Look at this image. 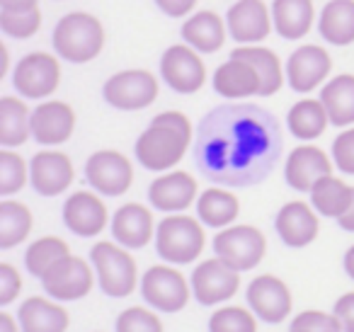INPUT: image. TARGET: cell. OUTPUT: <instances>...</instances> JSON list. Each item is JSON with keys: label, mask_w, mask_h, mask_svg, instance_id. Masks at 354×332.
<instances>
[{"label": "cell", "mask_w": 354, "mask_h": 332, "mask_svg": "<svg viewBox=\"0 0 354 332\" xmlns=\"http://www.w3.org/2000/svg\"><path fill=\"white\" fill-rule=\"evenodd\" d=\"M267 240L255 225H233L223 228L214 238V252L218 259L233 267L236 272H248L257 267L265 257Z\"/></svg>", "instance_id": "obj_8"}, {"label": "cell", "mask_w": 354, "mask_h": 332, "mask_svg": "<svg viewBox=\"0 0 354 332\" xmlns=\"http://www.w3.org/2000/svg\"><path fill=\"white\" fill-rule=\"evenodd\" d=\"M51 44L59 59H66L71 64H90L102 54L104 27L90 12H68L56 22Z\"/></svg>", "instance_id": "obj_3"}, {"label": "cell", "mask_w": 354, "mask_h": 332, "mask_svg": "<svg viewBox=\"0 0 354 332\" xmlns=\"http://www.w3.org/2000/svg\"><path fill=\"white\" fill-rule=\"evenodd\" d=\"M333 73V56L325 46L304 44L286 59V83L294 93L308 95L323 88Z\"/></svg>", "instance_id": "obj_10"}, {"label": "cell", "mask_w": 354, "mask_h": 332, "mask_svg": "<svg viewBox=\"0 0 354 332\" xmlns=\"http://www.w3.org/2000/svg\"><path fill=\"white\" fill-rule=\"evenodd\" d=\"M158 93H160L158 78L151 71L143 68L114 73L102 88L107 104H112L114 109H122V112H136V109L151 107L158 100Z\"/></svg>", "instance_id": "obj_6"}, {"label": "cell", "mask_w": 354, "mask_h": 332, "mask_svg": "<svg viewBox=\"0 0 354 332\" xmlns=\"http://www.w3.org/2000/svg\"><path fill=\"white\" fill-rule=\"evenodd\" d=\"M335 317L342 325V332H354V291L344 293L337 303H335Z\"/></svg>", "instance_id": "obj_45"}, {"label": "cell", "mask_w": 354, "mask_h": 332, "mask_svg": "<svg viewBox=\"0 0 354 332\" xmlns=\"http://www.w3.org/2000/svg\"><path fill=\"white\" fill-rule=\"evenodd\" d=\"M236 59H243L252 66V68L260 73L262 88L260 95L262 98H270V95H277L281 90L286 80V66L279 61V56L274 54L267 46H257V44H241L238 49H233Z\"/></svg>", "instance_id": "obj_27"}, {"label": "cell", "mask_w": 354, "mask_h": 332, "mask_svg": "<svg viewBox=\"0 0 354 332\" xmlns=\"http://www.w3.org/2000/svg\"><path fill=\"white\" fill-rule=\"evenodd\" d=\"M274 117L255 104H223L199 127V165L218 182L260 180L279 153Z\"/></svg>", "instance_id": "obj_1"}, {"label": "cell", "mask_w": 354, "mask_h": 332, "mask_svg": "<svg viewBox=\"0 0 354 332\" xmlns=\"http://www.w3.org/2000/svg\"><path fill=\"white\" fill-rule=\"evenodd\" d=\"M320 102L333 127H352L354 124V75L339 73L320 88Z\"/></svg>", "instance_id": "obj_28"}, {"label": "cell", "mask_w": 354, "mask_h": 332, "mask_svg": "<svg viewBox=\"0 0 354 332\" xmlns=\"http://www.w3.org/2000/svg\"><path fill=\"white\" fill-rule=\"evenodd\" d=\"M93 269L85 259L80 257H68L59 259L49 272L41 277L46 293L56 301H78L85 293L93 288Z\"/></svg>", "instance_id": "obj_14"}, {"label": "cell", "mask_w": 354, "mask_h": 332, "mask_svg": "<svg viewBox=\"0 0 354 332\" xmlns=\"http://www.w3.org/2000/svg\"><path fill=\"white\" fill-rule=\"evenodd\" d=\"M112 235L127 250H141L153 238V214L141 204H124L112 219Z\"/></svg>", "instance_id": "obj_25"}, {"label": "cell", "mask_w": 354, "mask_h": 332, "mask_svg": "<svg viewBox=\"0 0 354 332\" xmlns=\"http://www.w3.org/2000/svg\"><path fill=\"white\" fill-rule=\"evenodd\" d=\"M68 255H71V250L64 240L54 238V235H46V238L35 240V243L27 248L25 264H27V269H30V274L41 279L59 259L68 257Z\"/></svg>", "instance_id": "obj_36"}, {"label": "cell", "mask_w": 354, "mask_h": 332, "mask_svg": "<svg viewBox=\"0 0 354 332\" xmlns=\"http://www.w3.org/2000/svg\"><path fill=\"white\" fill-rule=\"evenodd\" d=\"M344 272L349 274V279H354V245L344 252Z\"/></svg>", "instance_id": "obj_49"}, {"label": "cell", "mask_w": 354, "mask_h": 332, "mask_svg": "<svg viewBox=\"0 0 354 332\" xmlns=\"http://www.w3.org/2000/svg\"><path fill=\"white\" fill-rule=\"evenodd\" d=\"M238 211H241V204H238L236 194L226 190L212 187V190L202 192L197 199V216L209 228H228L238 219Z\"/></svg>", "instance_id": "obj_33"}, {"label": "cell", "mask_w": 354, "mask_h": 332, "mask_svg": "<svg viewBox=\"0 0 354 332\" xmlns=\"http://www.w3.org/2000/svg\"><path fill=\"white\" fill-rule=\"evenodd\" d=\"M141 293L146 303H151L156 311L177 313L183 311L189 301V286L185 277L177 269L158 264L151 267L141 279Z\"/></svg>", "instance_id": "obj_11"}, {"label": "cell", "mask_w": 354, "mask_h": 332, "mask_svg": "<svg viewBox=\"0 0 354 332\" xmlns=\"http://www.w3.org/2000/svg\"><path fill=\"white\" fill-rule=\"evenodd\" d=\"M20 327L22 332H66L68 313L44 298H27L20 306Z\"/></svg>", "instance_id": "obj_31"}, {"label": "cell", "mask_w": 354, "mask_h": 332, "mask_svg": "<svg viewBox=\"0 0 354 332\" xmlns=\"http://www.w3.org/2000/svg\"><path fill=\"white\" fill-rule=\"evenodd\" d=\"M75 112L61 100H46L32 109V136L41 146H59L73 136Z\"/></svg>", "instance_id": "obj_17"}, {"label": "cell", "mask_w": 354, "mask_h": 332, "mask_svg": "<svg viewBox=\"0 0 354 332\" xmlns=\"http://www.w3.org/2000/svg\"><path fill=\"white\" fill-rule=\"evenodd\" d=\"M64 223L80 238H93L107 225V206L93 192H75L64 204Z\"/></svg>", "instance_id": "obj_19"}, {"label": "cell", "mask_w": 354, "mask_h": 332, "mask_svg": "<svg viewBox=\"0 0 354 332\" xmlns=\"http://www.w3.org/2000/svg\"><path fill=\"white\" fill-rule=\"evenodd\" d=\"M30 167L22 156L12 151H0V196H10L27 185Z\"/></svg>", "instance_id": "obj_38"}, {"label": "cell", "mask_w": 354, "mask_h": 332, "mask_svg": "<svg viewBox=\"0 0 354 332\" xmlns=\"http://www.w3.org/2000/svg\"><path fill=\"white\" fill-rule=\"evenodd\" d=\"M228 37L238 44H260L274 30L265 0H236L226 12Z\"/></svg>", "instance_id": "obj_12"}, {"label": "cell", "mask_w": 354, "mask_h": 332, "mask_svg": "<svg viewBox=\"0 0 354 332\" xmlns=\"http://www.w3.org/2000/svg\"><path fill=\"white\" fill-rule=\"evenodd\" d=\"M337 223H339V228H342V230L354 233V196H352V204H349V209L337 219Z\"/></svg>", "instance_id": "obj_47"}, {"label": "cell", "mask_w": 354, "mask_h": 332, "mask_svg": "<svg viewBox=\"0 0 354 332\" xmlns=\"http://www.w3.org/2000/svg\"><path fill=\"white\" fill-rule=\"evenodd\" d=\"M0 332H17L15 320L8 313H0Z\"/></svg>", "instance_id": "obj_48"}, {"label": "cell", "mask_w": 354, "mask_h": 332, "mask_svg": "<svg viewBox=\"0 0 354 332\" xmlns=\"http://www.w3.org/2000/svg\"><path fill=\"white\" fill-rule=\"evenodd\" d=\"M41 27V10L39 8H27V10H3L0 8V30L12 39H30Z\"/></svg>", "instance_id": "obj_37"}, {"label": "cell", "mask_w": 354, "mask_h": 332, "mask_svg": "<svg viewBox=\"0 0 354 332\" xmlns=\"http://www.w3.org/2000/svg\"><path fill=\"white\" fill-rule=\"evenodd\" d=\"M32 230V214L20 201H0V248L20 245Z\"/></svg>", "instance_id": "obj_35"}, {"label": "cell", "mask_w": 354, "mask_h": 332, "mask_svg": "<svg viewBox=\"0 0 354 332\" xmlns=\"http://www.w3.org/2000/svg\"><path fill=\"white\" fill-rule=\"evenodd\" d=\"M180 35L185 44L197 49L199 54H216L228 39V25L214 10H199L183 22Z\"/></svg>", "instance_id": "obj_22"}, {"label": "cell", "mask_w": 354, "mask_h": 332, "mask_svg": "<svg viewBox=\"0 0 354 332\" xmlns=\"http://www.w3.org/2000/svg\"><path fill=\"white\" fill-rule=\"evenodd\" d=\"M156 250L165 262L189 264L204 250V228L192 216L172 214L158 223Z\"/></svg>", "instance_id": "obj_4"}, {"label": "cell", "mask_w": 354, "mask_h": 332, "mask_svg": "<svg viewBox=\"0 0 354 332\" xmlns=\"http://www.w3.org/2000/svg\"><path fill=\"white\" fill-rule=\"evenodd\" d=\"M8 73V49L6 44H0V78Z\"/></svg>", "instance_id": "obj_50"}, {"label": "cell", "mask_w": 354, "mask_h": 332, "mask_svg": "<svg viewBox=\"0 0 354 332\" xmlns=\"http://www.w3.org/2000/svg\"><path fill=\"white\" fill-rule=\"evenodd\" d=\"M32 136V112L20 98H0V146H22Z\"/></svg>", "instance_id": "obj_30"}, {"label": "cell", "mask_w": 354, "mask_h": 332, "mask_svg": "<svg viewBox=\"0 0 354 332\" xmlns=\"http://www.w3.org/2000/svg\"><path fill=\"white\" fill-rule=\"evenodd\" d=\"M12 85L22 98L44 100L56 93L61 85V64L59 56L46 51H32L22 56L12 71Z\"/></svg>", "instance_id": "obj_7"}, {"label": "cell", "mask_w": 354, "mask_h": 332, "mask_svg": "<svg viewBox=\"0 0 354 332\" xmlns=\"http://www.w3.org/2000/svg\"><path fill=\"white\" fill-rule=\"evenodd\" d=\"M238 286H241L238 272L218 257L207 259L192 272V291L202 306L228 301L238 291Z\"/></svg>", "instance_id": "obj_15"}, {"label": "cell", "mask_w": 354, "mask_h": 332, "mask_svg": "<svg viewBox=\"0 0 354 332\" xmlns=\"http://www.w3.org/2000/svg\"><path fill=\"white\" fill-rule=\"evenodd\" d=\"M291 330L301 332H342V325L335 315L323 311H306L291 322Z\"/></svg>", "instance_id": "obj_41"}, {"label": "cell", "mask_w": 354, "mask_h": 332, "mask_svg": "<svg viewBox=\"0 0 354 332\" xmlns=\"http://www.w3.org/2000/svg\"><path fill=\"white\" fill-rule=\"evenodd\" d=\"M260 73L248 61L231 56L214 71V90L228 100H243L250 95H260Z\"/></svg>", "instance_id": "obj_24"}, {"label": "cell", "mask_w": 354, "mask_h": 332, "mask_svg": "<svg viewBox=\"0 0 354 332\" xmlns=\"http://www.w3.org/2000/svg\"><path fill=\"white\" fill-rule=\"evenodd\" d=\"M248 306L260 320L274 325L289 315L291 293L281 279L272 277V274H262V277L252 279L248 286Z\"/></svg>", "instance_id": "obj_16"}, {"label": "cell", "mask_w": 354, "mask_h": 332, "mask_svg": "<svg viewBox=\"0 0 354 332\" xmlns=\"http://www.w3.org/2000/svg\"><path fill=\"white\" fill-rule=\"evenodd\" d=\"M160 75L175 93L194 95L207 83V66L189 44H172L160 56Z\"/></svg>", "instance_id": "obj_9"}, {"label": "cell", "mask_w": 354, "mask_h": 332, "mask_svg": "<svg viewBox=\"0 0 354 332\" xmlns=\"http://www.w3.org/2000/svg\"><path fill=\"white\" fill-rule=\"evenodd\" d=\"M90 262L97 272V282L107 296L124 298L136 288V262L124 245L97 243L90 250Z\"/></svg>", "instance_id": "obj_5"}, {"label": "cell", "mask_w": 354, "mask_h": 332, "mask_svg": "<svg viewBox=\"0 0 354 332\" xmlns=\"http://www.w3.org/2000/svg\"><path fill=\"white\" fill-rule=\"evenodd\" d=\"M117 332H162V325L146 308H129L119 315Z\"/></svg>", "instance_id": "obj_40"}, {"label": "cell", "mask_w": 354, "mask_h": 332, "mask_svg": "<svg viewBox=\"0 0 354 332\" xmlns=\"http://www.w3.org/2000/svg\"><path fill=\"white\" fill-rule=\"evenodd\" d=\"M286 124H289V131L294 133L296 138H301V141H313V138L323 136V131L330 124V117L320 100L304 98L289 109Z\"/></svg>", "instance_id": "obj_32"}, {"label": "cell", "mask_w": 354, "mask_h": 332, "mask_svg": "<svg viewBox=\"0 0 354 332\" xmlns=\"http://www.w3.org/2000/svg\"><path fill=\"white\" fill-rule=\"evenodd\" d=\"M277 233L289 248H306L318 235V216L306 201H289L277 214Z\"/></svg>", "instance_id": "obj_23"}, {"label": "cell", "mask_w": 354, "mask_h": 332, "mask_svg": "<svg viewBox=\"0 0 354 332\" xmlns=\"http://www.w3.org/2000/svg\"><path fill=\"white\" fill-rule=\"evenodd\" d=\"M333 163L344 175H354V129H347L335 138Z\"/></svg>", "instance_id": "obj_42"}, {"label": "cell", "mask_w": 354, "mask_h": 332, "mask_svg": "<svg viewBox=\"0 0 354 332\" xmlns=\"http://www.w3.org/2000/svg\"><path fill=\"white\" fill-rule=\"evenodd\" d=\"M209 332H257V322L245 308H221L209 317Z\"/></svg>", "instance_id": "obj_39"}, {"label": "cell", "mask_w": 354, "mask_h": 332, "mask_svg": "<svg viewBox=\"0 0 354 332\" xmlns=\"http://www.w3.org/2000/svg\"><path fill=\"white\" fill-rule=\"evenodd\" d=\"M85 177L90 187L104 196H119L131 187L133 167L127 156L117 151H97L85 163Z\"/></svg>", "instance_id": "obj_13"}, {"label": "cell", "mask_w": 354, "mask_h": 332, "mask_svg": "<svg viewBox=\"0 0 354 332\" xmlns=\"http://www.w3.org/2000/svg\"><path fill=\"white\" fill-rule=\"evenodd\" d=\"M156 8L167 17H189L197 8L199 0H153Z\"/></svg>", "instance_id": "obj_44"}, {"label": "cell", "mask_w": 354, "mask_h": 332, "mask_svg": "<svg viewBox=\"0 0 354 332\" xmlns=\"http://www.w3.org/2000/svg\"><path fill=\"white\" fill-rule=\"evenodd\" d=\"M318 32L328 44L349 46L354 42V0H330L318 15Z\"/></svg>", "instance_id": "obj_29"}, {"label": "cell", "mask_w": 354, "mask_h": 332, "mask_svg": "<svg viewBox=\"0 0 354 332\" xmlns=\"http://www.w3.org/2000/svg\"><path fill=\"white\" fill-rule=\"evenodd\" d=\"M291 332H301V330H291Z\"/></svg>", "instance_id": "obj_51"}, {"label": "cell", "mask_w": 354, "mask_h": 332, "mask_svg": "<svg viewBox=\"0 0 354 332\" xmlns=\"http://www.w3.org/2000/svg\"><path fill=\"white\" fill-rule=\"evenodd\" d=\"M192 143V122L183 112H162L148 124L146 131L138 136L136 146V160L146 170L162 172L170 170L172 165L183 160Z\"/></svg>", "instance_id": "obj_2"}, {"label": "cell", "mask_w": 354, "mask_h": 332, "mask_svg": "<svg viewBox=\"0 0 354 332\" xmlns=\"http://www.w3.org/2000/svg\"><path fill=\"white\" fill-rule=\"evenodd\" d=\"M272 22L284 39H304L315 22L313 0H272Z\"/></svg>", "instance_id": "obj_26"}, {"label": "cell", "mask_w": 354, "mask_h": 332, "mask_svg": "<svg viewBox=\"0 0 354 332\" xmlns=\"http://www.w3.org/2000/svg\"><path fill=\"white\" fill-rule=\"evenodd\" d=\"M194 196H197V182L189 172L175 170L167 175L158 177L148 187V199L158 211L165 214H177L192 206Z\"/></svg>", "instance_id": "obj_20"}, {"label": "cell", "mask_w": 354, "mask_h": 332, "mask_svg": "<svg viewBox=\"0 0 354 332\" xmlns=\"http://www.w3.org/2000/svg\"><path fill=\"white\" fill-rule=\"evenodd\" d=\"M30 182L37 194L59 196L73 182V163L66 153L39 151L30 163Z\"/></svg>", "instance_id": "obj_18"}, {"label": "cell", "mask_w": 354, "mask_h": 332, "mask_svg": "<svg viewBox=\"0 0 354 332\" xmlns=\"http://www.w3.org/2000/svg\"><path fill=\"white\" fill-rule=\"evenodd\" d=\"M352 196L354 187L344 185L339 177L328 175L315 182V187L310 190V204L318 214L328 216V219H339L352 204Z\"/></svg>", "instance_id": "obj_34"}, {"label": "cell", "mask_w": 354, "mask_h": 332, "mask_svg": "<svg viewBox=\"0 0 354 332\" xmlns=\"http://www.w3.org/2000/svg\"><path fill=\"white\" fill-rule=\"evenodd\" d=\"M3 10H27V8H39V0H0Z\"/></svg>", "instance_id": "obj_46"}, {"label": "cell", "mask_w": 354, "mask_h": 332, "mask_svg": "<svg viewBox=\"0 0 354 332\" xmlns=\"http://www.w3.org/2000/svg\"><path fill=\"white\" fill-rule=\"evenodd\" d=\"M328 175H333V165H330V158L325 156V151H320L318 146L294 148L284 167L286 182L296 192H310L315 182Z\"/></svg>", "instance_id": "obj_21"}, {"label": "cell", "mask_w": 354, "mask_h": 332, "mask_svg": "<svg viewBox=\"0 0 354 332\" xmlns=\"http://www.w3.org/2000/svg\"><path fill=\"white\" fill-rule=\"evenodd\" d=\"M22 291V279L12 264L3 262L0 264V306L15 301V296Z\"/></svg>", "instance_id": "obj_43"}]
</instances>
